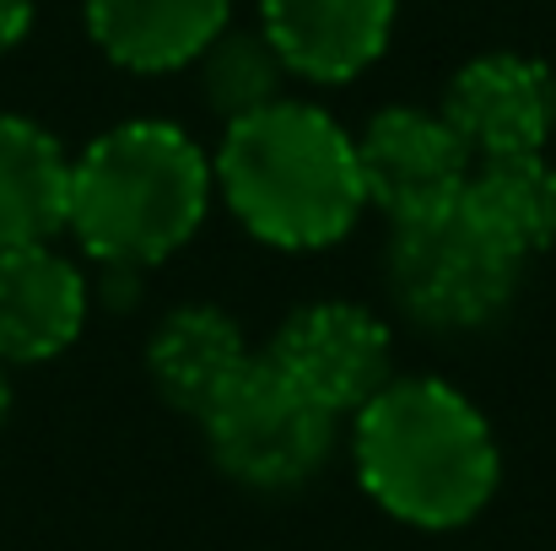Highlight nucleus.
I'll list each match as a JSON object with an SVG mask.
<instances>
[{
    "label": "nucleus",
    "instance_id": "1a4fd4ad",
    "mask_svg": "<svg viewBox=\"0 0 556 551\" xmlns=\"http://www.w3.org/2000/svg\"><path fill=\"white\" fill-rule=\"evenodd\" d=\"M400 0H260V33L287 76L308 87H346L372 71L394 38Z\"/></svg>",
    "mask_w": 556,
    "mask_h": 551
},
{
    "label": "nucleus",
    "instance_id": "f3484780",
    "mask_svg": "<svg viewBox=\"0 0 556 551\" xmlns=\"http://www.w3.org/2000/svg\"><path fill=\"white\" fill-rule=\"evenodd\" d=\"M5 416H11V373L0 363V427H5Z\"/></svg>",
    "mask_w": 556,
    "mask_h": 551
},
{
    "label": "nucleus",
    "instance_id": "f03ea898",
    "mask_svg": "<svg viewBox=\"0 0 556 551\" xmlns=\"http://www.w3.org/2000/svg\"><path fill=\"white\" fill-rule=\"evenodd\" d=\"M211 174L238 227L287 254L336 249L368 211L352 130L303 98L222 125Z\"/></svg>",
    "mask_w": 556,
    "mask_h": 551
},
{
    "label": "nucleus",
    "instance_id": "0eeeda50",
    "mask_svg": "<svg viewBox=\"0 0 556 551\" xmlns=\"http://www.w3.org/2000/svg\"><path fill=\"white\" fill-rule=\"evenodd\" d=\"M438 114L454 125L476 163L546 152L556 136V71L519 49L476 54L448 76Z\"/></svg>",
    "mask_w": 556,
    "mask_h": 551
},
{
    "label": "nucleus",
    "instance_id": "20e7f679",
    "mask_svg": "<svg viewBox=\"0 0 556 551\" xmlns=\"http://www.w3.org/2000/svg\"><path fill=\"white\" fill-rule=\"evenodd\" d=\"M383 276L410 325L465 336L508 314L525 281V260L497 233H486L465 200H448L438 211L389 222Z\"/></svg>",
    "mask_w": 556,
    "mask_h": 551
},
{
    "label": "nucleus",
    "instance_id": "f8f14e48",
    "mask_svg": "<svg viewBox=\"0 0 556 551\" xmlns=\"http://www.w3.org/2000/svg\"><path fill=\"white\" fill-rule=\"evenodd\" d=\"M254 363L243 325L216 309V303H179L157 320V330L147 336V378L152 389L185 411V416H205L216 405V395Z\"/></svg>",
    "mask_w": 556,
    "mask_h": 551
},
{
    "label": "nucleus",
    "instance_id": "2eb2a0df",
    "mask_svg": "<svg viewBox=\"0 0 556 551\" xmlns=\"http://www.w3.org/2000/svg\"><path fill=\"white\" fill-rule=\"evenodd\" d=\"M189 71H194L200 103H205L222 125L249 120V114H260V109H270V103L287 98V65H281V54L270 49V38L260 33V22H254V27H238V22H232Z\"/></svg>",
    "mask_w": 556,
    "mask_h": 551
},
{
    "label": "nucleus",
    "instance_id": "dca6fc26",
    "mask_svg": "<svg viewBox=\"0 0 556 551\" xmlns=\"http://www.w3.org/2000/svg\"><path fill=\"white\" fill-rule=\"evenodd\" d=\"M33 27V0H0V54L16 49Z\"/></svg>",
    "mask_w": 556,
    "mask_h": 551
},
{
    "label": "nucleus",
    "instance_id": "9d476101",
    "mask_svg": "<svg viewBox=\"0 0 556 551\" xmlns=\"http://www.w3.org/2000/svg\"><path fill=\"white\" fill-rule=\"evenodd\" d=\"M92 314L87 271L54 249H5L0 254V363H49L71 352Z\"/></svg>",
    "mask_w": 556,
    "mask_h": 551
},
{
    "label": "nucleus",
    "instance_id": "f257e3e1",
    "mask_svg": "<svg viewBox=\"0 0 556 551\" xmlns=\"http://www.w3.org/2000/svg\"><path fill=\"white\" fill-rule=\"evenodd\" d=\"M352 465L363 492L410 530L470 525L503 481L486 411L438 373H394L352 416Z\"/></svg>",
    "mask_w": 556,
    "mask_h": 551
},
{
    "label": "nucleus",
    "instance_id": "7ed1b4c3",
    "mask_svg": "<svg viewBox=\"0 0 556 551\" xmlns=\"http://www.w3.org/2000/svg\"><path fill=\"white\" fill-rule=\"evenodd\" d=\"M216 205L211 152L174 120H125L71 158L65 233L92 265L152 271L179 254Z\"/></svg>",
    "mask_w": 556,
    "mask_h": 551
},
{
    "label": "nucleus",
    "instance_id": "423d86ee",
    "mask_svg": "<svg viewBox=\"0 0 556 551\" xmlns=\"http://www.w3.org/2000/svg\"><path fill=\"white\" fill-rule=\"evenodd\" d=\"M260 358L287 373L303 395H314L325 411L357 416L394 378V336L363 303L319 298L292 309Z\"/></svg>",
    "mask_w": 556,
    "mask_h": 551
},
{
    "label": "nucleus",
    "instance_id": "9b49d317",
    "mask_svg": "<svg viewBox=\"0 0 556 551\" xmlns=\"http://www.w3.org/2000/svg\"><path fill=\"white\" fill-rule=\"evenodd\" d=\"M232 27V0H87V38L130 76L189 71Z\"/></svg>",
    "mask_w": 556,
    "mask_h": 551
},
{
    "label": "nucleus",
    "instance_id": "6e6552de",
    "mask_svg": "<svg viewBox=\"0 0 556 551\" xmlns=\"http://www.w3.org/2000/svg\"><path fill=\"white\" fill-rule=\"evenodd\" d=\"M357 141V168H363V195L372 211L389 222L438 211L459 200L470 179V152L454 136V125L438 109L421 103H383L372 109L368 125L352 136Z\"/></svg>",
    "mask_w": 556,
    "mask_h": 551
},
{
    "label": "nucleus",
    "instance_id": "ddd939ff",
    "mask_svg": "<svg viewBox=\"0 0 556 551\" xmlns=\"http://www.w3.org/2000/svg\"><path fill=\"white\" fill-rule=\"evenodd\" d=\"M71 158L27 114H0V254L65 233Z\"/></svg>",
    "mask_w": 556,
    "mask_h": 551
},
{
    "label": "nucleus",
    "instance_id": "39448f33",
    "mask_svg": "<svg viewBox=\"0 0 556 551\" xmlns=\"http://www.w3.org/2000/svg\"><path fill=\"white\" fill-rule=\"evenodd\" d=\"M200 433L222 476H232L238 487L292 492L330 465L341 416L325 411L314 395H303L287 373H276L254 352V363L200 416Z\"/></svg>",
    "mask_w": 556,
    "mask_h": 551
},
{
    "label": "nucleus",
    "instance_id": "4468645a",
    "mask_svg": "<svg viewBox=\"0 0 556 551\" xmlns=\"http://www.w3.org/2000/svg\"><path fill=\"white\" fill-rule=\"evenodd\" d=\"M470 216L497 233L525 265L556 243V163L546 152L530 158H486L470 163V179L459 189Z\"/></svg>",
    "mask_w": 556,
    "mask_h": 551
}]
</instances>
